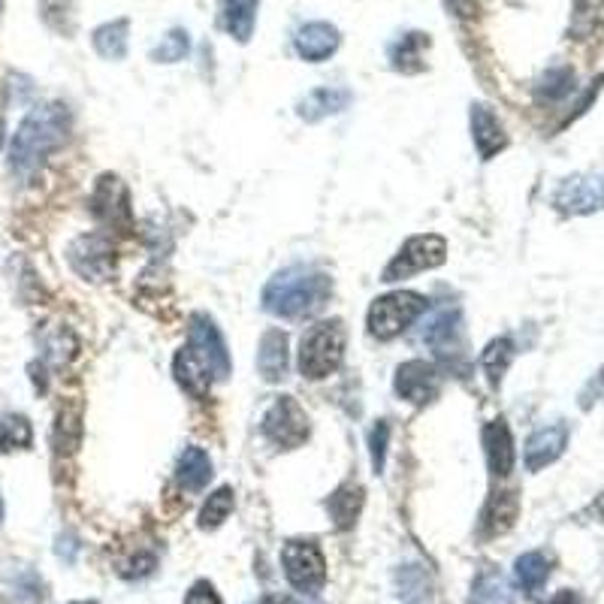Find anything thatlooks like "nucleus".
Segmentation results:
<instances>
[{
    "instance_id": "15",
    "label": "nucleus",
    "mask_w": 604,
    "mask_h": 604,
    "mask_svg": "<svg viewBox=\"0 0 604 604\" xmlns=\"http://www.w3.org/2000/svg\"><path fill=\"white\" fill-rule=\"evenodd\" d=\"M481 442H484L490 472L496 474V478H508L514 472V460H517V454H514V435L508 430V423L502 421V418L486 423L484 433H481Z\"/></svg>"
},
{
    "instance_id": "12",
    "label": "nucleus",
    "mask_w": 604,
    "mask_h": 604,
    "mask_svg": "<svg viewBox=\"0 0 604 604\" xmlns=\"http://www.w3.org/2000/svg\"><path fill=\"white\" fill-rule=\"evenodd\" d=\"M421 342L430 345L438 357H450L460 351L462 345V315L457 305L435 309L430 321L421 329Z\"/></svg>"
},
{
    "instance_id": "13",
    "label": "nucleus",
    "mask_w": 604,
    "mask_h": 604,
    "mask_svg": "<svg viewBox=\"0 0 604 604\" xmlns=\"http://www.w3.org/2000/svg\"><path fill=\"white\" fill-rule=\"evenodd\" d=\"M339 46H342V34L329 22H309L293 34V49L309 64H321V61L333 58L339 52Z\"/></svg>"
},
{
    "instance_id": "5",
    "label": "nucleus",
    "mask_w": 604,
    "mask_h": 604,
    "mask_svg": "<svg viewBox=\"0 0 604 604\" xmlns=\"http://www.w3.org/2000/svg\"><path fill=\"white\" fill-rule=\"evenodd\" d=\"M445 261H447L445 237H438V233H421V237L408 239L394 261L384 266L382 281L394 285V281H402V278L421 276V273H426V269H438Z\"/></svg>"
},
{
    "instance_id": "3",
    "label": "nucleus",
    "mask_w": 604,
    "mask_h": 604,
    "mask_svg": "<svg viewBox=\"0 0 604 604\" xmlns=\"http://www.w3.org/2000/svg\"><path fill=\"white\" fill-rule=\"evenodd\" d=\"M345 345H348V329L339 317L312 324L300 339L302 378L321 382V378H329L333 372H339L345 360Z\"/></svg>"
},
{
    "instance_id": "7",
    "label": "nucleus",
    "mask_w": 604,
    "mask_h": 604,
    "mask_svg": "<svg viewBox=\"0 0 604 604\" xmlns=\"http://www.w3.org/2000/svg\"><path fill=\"white\" fill-rule=\"evenodd\" d=\"M261 433L266 442H273L281 450H297L309 438V418L293 396H281L266 408L261 421Z\"/></svg>"
},
{
    "instance_id": "36",
    "label": "nucleus",
    "mask_w": 604,
    "mask_h": 604,
    "mask_svg": "<svg viewBox=\"0 0 604 604\" xmlns=\"http://www.w3.org/2000/svg\"><path fill=\"white\" fill-rule=\"evenodd\" d=\"M387 445H390V423L378 421V426L369 435V450H372V469L382 474L387 462Z\"/></svg>"
},
{
    "instance_id": "30",
    "label": "nucleus",
    "mask_w": 604,
    "mask_h": 604,
    "mask_svg": "<svg viewBox=\"0 0 604 604\" xmlns=\"http://www.w3.org/2000/svg\"><path fill=\"white\" fill-rule=\"evenodd\" d=\"M40 15L55 34L73 37V31H76V0H40Z\"/></svg>"
},
{
    "instance_id": "41",
    "label": "nucleus",
    "mask_w": 604,
    "mask_h": 604,
    "mask_svg": "<svg viewBox=\"0 0 604 604\" xmlns=\"http://www.w3.org/2000/svg\"><path fill=\"white\" fill-rule=\"evenodd\" d=\"M257 604H290L288 599H281V595H263Z\"/></svg>"
},
{
    "instance_id": "19",
    "label": "nucleus",
    "mask_w": 604,
    "mask_h": 604,
    "mask_svg": "<svg viewBox=\"0 0 604 604\" xmlns=\"http://www.w3.org/2000/svg\"><path fill=\"white\" fill-rule=\"evenodd\" d=\"M94 215L100 218L104 224H124L131 218V206H128V191L124 184L116 179V176H104L97 182V191H94Z\"/></svg>"
},
{
    "instance_id": "1",
    "label": "nucleus",
    "mask_w": 604,
    "mask_h": 604,
    "mask_svg": "<svg viewBox=\"0 0 604 604\" xmlns=\"http://www.w3.org/2000/svg\"><path fill=\"white\" fill-rule=\"evenodd\" d=\"M70 124L73 119L64 104H46L31 109L10 143V170L19 179H31L46 164V158L67 143Z\"/></svg>"
},
{
    "instance_id": "39",
    "label": "nucleus",
    "mask_w": 604,
    "mask_h": 604,
    "mask_svg": "<svg viewBox=\"0 0 604 604\" xmlns=\"http://www.w3.org/2000/svg\"><path fill=\"white\" fill-rule=\"evenodd\" d=\"M76 551H80V544L70 539V535H67V539H58V556H64L67 563H73Z\"/></svg>"
},
{
    "instance_id": "4",
    "label": "nucleus",
    "mask_w": 604,
    "mask_h": 604,
    "mask_svg": "<svg viewBox=\"0 0 604 604\" xmlns=\"http://www.w3.org/2000/svg\"><path fill=\"white\" fill-rule=\"evenodd\" d=\"M423 312H426V300L414 290H396L378 297L369 309V333L378 342H390L396 336H402Z\"/></svg>"
},
{
    "instance_id": "22",
    "label": "nucleus",
    "mask_w": 604,
    "mask_h": 604,
    "mask_svg": "<svg viewBox=\"0 0 604 604\" xmlns=\"http://www.w3.org/2000/svg\"><path fill=\"white\" fill-rule=\"evenodd\" d=\"M212 460L203 447H184V454L179 457L176 466V478L184 493H203L212 481Z\"/></svg>"
},
{
    "instance_id": "44",
    "label": "nucleus",
    "mask_w": 604,
    "mask_h": 604,
    "mask_svg": "<svg viewBox=\"0 0 604 604\" xmlns=\"http://www.w3.org/2000/svg\"><path fill=\"white\" fill-rule=\"evenodd\" d=\"M70 604H94V602H70Z\"/></svg>"
},
{
    "instance_id": "42",
    "label": "nucleus",
    "mask_w": 604,
    "mask_h": 604,
    "mask_svg": "<svg viewBox=\"0 0 604 604\" xmlns=\"http://www.w3.org/2000/svg\"><path fill=\"white\" fill-rule=\"evenodd\" d=\"M3 136H7V124H3V119H0V145H3Z\"/></svg>"
},
{
    "instance_id": "35",
    "label": "nucleus",
    "mask_w": 604,
    "mask_h": 604,
    "mask_svg": "<svg viewBox=\"0 0 604 604\" xmlns=\"http://www.w3.org/2000/svg\"><path fill=\"white\" fill-rule=\"evenodd\" d=\"M575 88V73L568 70V67H559V70H551L544 80H541L539 92L547 94L551 100H559V97H565V94Z\"/></svg>"
},
{
    "instance_id": "20",
    "label": "nucleus",
    "mask_w": 604,
    "mask_h": 604,
    "mask_svg": "<svg viewBox=\"0 0 604 604\" xmlns=\"http://www.w3.org/2000/svg\"><path fill=\"white\" fill-rule=\"evenodd\" d=\"M172 375H176V382H179L184 394H191L194 399H206L212 394V382L215 378L209 375V369L203 366L188 348H182L176 354V360H172Z\"/></svg>"
},
{
    "instance_id": "6",
    "label": "nucleus",
    "mask_w": 604,
    "mask_h": 604,
    "mask_svg": "<svg viewBox=\"0 0 604 604\" xmlns=\"http://www.w3.org/2000/svg\"><path fill=\"white\" fill-rule=\"evenodd\" d=\"M184 348L209 369V375L215 382H227L230 378V369H233L230 351H227L221 329L215 327V321L209 315H191V321H188V345Z\"/></svg>"
},
{
    "instance_id": "26",
    "label": "nucleus",
    "mask_w": 604,
    "mask_h": 604,
    "mask_svg": "<svg viewBox=\"0 0 604 604\" xmlns=\"http://www.w3.org/2000/svg\"><path fill=\"white\" fill-rule=\"evenodd\" d=\"M94 52L106 58V61H124L128 58V43H131V22L128 19H116L106 22L92 34Z\"/></svg>"
},
{
    "instance_id": "31",
    "label": "nucleus",
    "mask_w": 604,
    "mask_h": 604,
    "mask_svg": "<svg viewBox=\"0 0 604 604\" xmlns=\"http://www.w3.org/2000/svg\"><path fill=\"white\" fill-rule=\"evenodd\" d=\"M188 52H191V37H188V31H184V27H172L170 34L152 49V61H155V64H179V61L188 58Z\"/></svg>"
},
{
    "instance_id": "18",
    "label": "nucleus",
    "mask_w": 604,
    "mask_h": 604,
    "mask_svg": "<svg viewBox=\"0 0 604 604\" xmlns=\"http://www.w3.org/2000/svg\"><path fill=\"white\" fill-rule=\"evenodd\" d=\"M351 100H354V94L348 92V88H315V92H309L297 104V116L302 121H309V124H315V121L345 112L351 106Z\"/></svg>"
},
{
    "instance_id": "33",
    "label": "nucleus",
    "mask_w": 604,
    "mask_h": 604,
    "mask_svg": "<svg viewBox=\"0 0 604 604\" xmlns=\"http://www.w3.org/2000/svg\"><path fill=\"white\" fill-rule=\"evenodd\" d=\"M472 604H508V592H505V580L499 571H481L472 587Z\"/></svg>"
},
{
    "instance_id": "2",
    "label": "nucleus",
    "mask_w": 604,
    "mask_h": 604,
    "mask_svg": "<svg viewBox=\"0 0 604 604\" xmlns=\"http://www.w3.org/2000/svg\"><path fill=\"white\" fill-rule=\"evenodd\" d=\"M333 297V278L315 266H288L263 288V309L285 321L317 315Z\"/></svg>"
},
{
    "instance_id": "11",
    "label": "nucleus",
    "mask_w": 604,
    "mask_h": 604,
    "mask_svg": "<svg viewBox=\"0 0 604 604\" xmlns=\"http://www.w3.org/2000/svg\"><path fill=\"white\" fill-rule=\"evenodd\" d=\"M67 261L82 278L104 281L116 266V249L104 233H88V237H80L67 249Z\"/></svg>"
},
{
    "instance_id": "43",
    "label": "nucleus",
    "mask_w": 604,
    "mask_h": 604,
    "mask_svg": "<svg viewBox=\"0 0 604 604\" xmlns=\"http://www.w3.org/2000/svg\"><path fill=\"white\" fill-rule=\"evenodd\" d=\"M0 520H3V502H0Z\"/></svg>"
},
{
    "instance_id": "25",
    "label": "nucleus",
    "mask_w": 604,
    "mask_h": 604,
    "mask_svg": "<svg viewBox=\"0 0 604 604\" xmlns=\"http://www.w3.org/2000/svg\"><path fill=\"white\" fill-rule=\"evenodd\" d=\"M430 49V34H421V31H411V34H402L399 40L390 46V67L396 73H421L423 67V52Z\"/></svg>"
},
{
    "instance_id": "28",
    "label": "nucleus",
    "mask_w": 604,
    "mask_h": 604,
    "mask_svg": "<svg viewBox=\"0 0 604 604\" xmlns=\"http://www.w3.org/2000/svg\"><path fill=\"white\" fill-rule=\"evenodd\" d=\"M514 357H517V348H514V339H508V336H499V339H493V342L486 345L484 354H481V369H484L486 382L493 384V387H499L505 372L514 363Z\"/></svg>"
},
{
    "instance_id": "8",
    "label": "nucleus",
    "mask_w": 604,
    "mask_h": 604,
    "mask_svg": "<svg viewBox=\"0 0 604 604\" xmlns=\"http://www.w3.org/2000/svg\"><path fill=\"white\" fill-rule=\"evenodd\" d=\"M285 578L297 592H317L327 583V563L315 541H288L281 551Z\"/></svg>"
},
{
    "instance_id": "38",
    "label": "nucleus",
    "mask_w": 604,
    "mask_h": 604,
    "mask_svg": "<svg viewBox=\"0 0 604 604\" xmlns=\"http://www.w3.org/2000/svg\"><path fill=\"white\" fill-rule=\"evenodd\" d=\"M447 13L457 19H474L478 15V0H445Z\"/></svg>"
},
{
    "instance_id": "40",
    "label": "nucleus",
    "mask_w": 604,
    "mask_h": 604,
    "mask_svg": "<svg viewBox=\"0 0 604 604\" xmlns=\"http://www.w3.org/2000/svg\"><path fill=\"white\" fill-rule=\"evenodd\" d=\"M551 604H583V602H580V595H578V592L563 590V592H556V595H553Z\"/></svg>"
},
{
    "instance_id": "32",
    "label": "nucleus",
    "mask_w": 604,
    "mask_h": 604,
    "mask_svg": "<svg viewBox=\"0 0 604 604\" xmlns=\"http://www.w3.org/2000/svg\"><path fill=\"white\" fill-rule=\"evenodd\" d=\"M233 511V490L230 486H221V490H215L206 505H203V511H200V529H218V526L230 517Z\"/></svg>"
},
{
    "instance_id": "17",
    "label": "nucleus",
    "mask_w": 604,
    "mask_h": 604,
    "mask_svg": "<svg viewBox=\"0 0 604 604\" xmlns=\"http://www.w3.org/2000/svg\"><path fill=\"white\" fill-rule=\"evenodd\" d=\"M288 336L281 329H266L261 336V348H257V372L263 382L276 384L288 375Z\"/></svg>"
},
{
    "instance_id": "23",
    "label": "nucleus",
    "mask_w": 604,
    "mask_h": 604,
    "mask_svg": "<svg viewBox=\"0 0 604 604\" xmlns=\"http://www.w3.org/2000/svg\"><path fill=\"white\" fill-rule=\"evenodd\" d=\"M261 0H221V27L237 43H249L257 25Z\"/></svg>"
},
{
    "instance_id": "10",
    "label": "nucleus",
    "mask_w": 604,
    "mask_h": 604,
    "mask_svg": "<svg viewBox=\"0 0 604 604\" xmlns=\"http://www.w3.org/2000/svg\"><path fill=\"white\" fill-rule=\"evenodd\" d=\"M394 390L411 406H430L442 394V372L426 360H408L396 369Z\"/></svg>"
},
{
    "instance_id": "16",
    "label": "nucleus",
    "mask_w": 604,
    "mask_h": 604,
    "mask_svg": "<svg viewBox=\"0 0 604 604\" xmlns=\"http://www.w3.org/2000/svg\"><path fill=\"white\" fill-rule=\"evenodd\" d=\"M472 140L481 160H493L508 145V133L496 119V112L484 104L472 106Z\"/></svg>"
},
{
    "instance_id": "34",
    "label": "nucleus",
    "mask_w": 604,
    "mask_h": 604,
    "mask_svg": "<svg viewBox=\"0 0 604 604\" xmlns=\"http://www.w3.org/2000/svg\"><path fill=\"white\" fill-rule=\"evenodd\" d=\"M396 583H399V595H406V599L430 595V578H426V571H423L421 565H406V568H399Z\"/></svg>"
},
{
    "instance_id": "27",
    "label": "nucleus",
    "mask_w": 604,
    "mask_h": 604,
    "mask_svg": "<svg viewBox=\"0 0 604 604\" xmlns=\"http://www.w3.org/2000/svg\"><path fill=\"white\" fill-rule=\"evenodd\" d=\"M514 578H517V583H520L529 595H535V592L544 590V583L551 578V559L539 551L523 553V556L514 563Z\"/></svg>"
},
{
    "instance_id": "9",
    "label": "nucleus",
    "mask_w": 604,
    "mask_h": 604,
    "mask_svg": "<svg viewBox=\"0 0 604 604\" xmlns=\"http://www.w3.org/2000/svg\"><path fill=\"white\" fill-rule=\"evenodd\" d=\"M553 206L563 215H592L604 209V172H583L565 179L553 194Z\"/></svg>"
},
{
    "instance_id": "29",
    "label": "nucleus",
    "mask_w": 604,
    "mask_h": 604,
    "mask_svg": "<svg viewBox=\"0 0 604 604\" xmlns=\"http://www.w3.org/2000/svg\"><path fill=\"white\" fill-rule=\"evenodd\" d=\"M34 445V426L25 414H3L0 418V454L27 450Z\"/></svg>"
},
{
    "instance_id": "24",
    "label": "nucleus",
    "mask_w": 604,
    "mask_h": 604,
    "mask_svg": "<svg viewBox=\"0 0 604 604\" xmlns=\"http://www.w3.org/2000/svg\"><path fill=\"white\" fill-rule=\"evenodd\" d=\"M517 511H520L517 493H496L493 499L486 502L484 514H481V535L484 539L505 535L514 526V520H517Z\"/></svg>"
},
{
    "instance_id": "21",
    "label": "nucleus",
    "mask_w": 604,
    "mask_h": 604,
    "mask_svg": "<svg viewBox=\"0 0 604 604\" xmlns=\"http://www.w3.org/2000/svg\"><path fill=\"white\" fill-rule=\"evenodd\" d=\"M363 502H366V493L357 481H345L333 496L327 499V514L336 529H351L357 523V517L363 511Z\"/></svg>"
},
{
    "instance_id": "14",
    "label": "nucleus",
    "mask_w": 604,
    "mask_h": 604,
    "mask_svg": "<svg viewBox=\"0 0 604 604\" xmlns=\"http://www.w3.org/2000/svg\"><path fill=\"white\" fill-rule=\"evenodd\" d=\"M565 445H568V426H565V423H553V426H544L539 433H532L529 435V442H526V469H529V472L547 469L551 462H556L563 457Z\"/></svg>"
},
{
    "instance_id": "37",
    "label": "nucleus",
    "mask_w": 604,
    "mask_h": 604,
    "mask_svg": "<svg viewBox=\"0 0 604 604\" xmlns=\"http://www.w3.org/2000/svg\"><path fill=\"white\" fill-rule=\"evenodd\" d=\"M184 604H221V595L215 592V587H212L209 580H197V583L191 587V592H188Z\"/></svg>"
}]
</instances>
